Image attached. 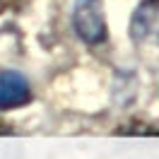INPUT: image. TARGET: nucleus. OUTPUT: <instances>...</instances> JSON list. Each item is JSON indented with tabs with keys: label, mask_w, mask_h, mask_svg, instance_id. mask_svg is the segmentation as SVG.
Returning a JSON list of instances; mask_svg holds the SVG:
<instances>
[{
	"label": "nucleus",
	"mask_w": 159,
	"mask_h": 159,
	"mask_svg": "<svg viewBox=\"0 0 159 159\" xmlns=\"http://www.w3.org/2000/svg\"><path fill=\"white\" fill-rule=\"evenodd\" d=\"M72 27L77 36L89 46H99L109 36V24L104 15L101 0H75L72 7Z\"/></svg>",
	"instance_id": "nucleus-1"
},
{
	"label": "nucleus",
	"mask_w": 159,
	"mask_h": 159,
	"mask_svg": "<svg viewBox=\"0 0 159 159\" xmlns=\"http://www.w3.org/2000/svg\"><path fill=\"white\" fill-rule=\"evenodd\" d=\"M31 101V84L17 70L0 72V111L22 109Z\"/></svg>",
	"instance_id": "nucleus-2"
},
{
	"label": "nucleus",
	"mask_w": 159,
	"mask_h": 159,
	"mask_svg": "<svg viewBox=\"0 0 159 159\" xmlns=\"http://www.w3.org/2000/svg\"><path fill=\"white\" fill-rule=\"evenodd\" d=\"M157 27H159V0H145L133 15V27H130L133 39L135 41L152 39Z\"/></svg>",
	"instance_id": "nucleus-3"
}]
</instances>
